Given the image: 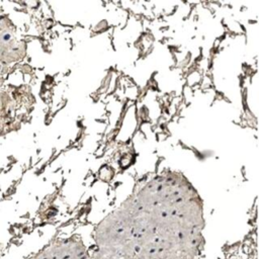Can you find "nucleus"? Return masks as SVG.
Listing matches in <instances>:
<instances>
[{
    "instance_id": "f257e3e1",
    "label": "nucleus",
    "mask_w": 259,
    "mask_h": 259,
    "mask_svg": "<svg viewBox=\"0 0 259 259\" xmlns=\"http://www.w3.org/2000/svg\"><path fill=\"white\" fill-rule=\"evenodd\" d=\"M0 252H1V251H0Z\"/></svg>"
}]
</instances>
